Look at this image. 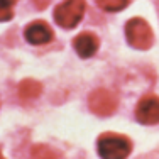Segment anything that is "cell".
I'll return each mask as SVG.
<instances>
[{"label": "cell", "instance_id": "1", "mask_svg": "<svg viewBox=\"0 0 159 159\" xmlns=\"http://www.w3.org/2000/svg\"><path fill=\"white\" fill-rule=\"evenodd\" d=\"M97 149L102 159H127L132 151V144L125 135L105 132L98 137Z\"/></svg>", "mask_w": 159, "mask_h": 159}, {"label": "cell", "instance_id": "2", "mask_svg": "<svg viewBox=\"0 0 159 159\" xmlns=\"http://www.w3.org/2000/svg\"><path fill=\"white\" fill-rule=\"evenodd\" d=\"M125 37L132 48L141 49V51H146L154 44L152 29L147 24V20L141 17H134L125 24Z\"/></svg>", "mask_w": 159, "mask_h": 159}, {"label": "cell", "instance_id": "3", "mask_svg": "<svg viewBox=\"0 0 159 159\" xmlns=\"http://www.w3.org/2000/svg\"><path fill=\"white\" fill-rule=\"evenodd\" d=\"M86 10L85 0H63L54 9V20L63 29H73L83 19Z\"/></svg>", "mask_w": 159, "mask_h": 159}, {"label": "cell", "instance_id": "4", "mask_svg": "<svg viewBox=\"0 0 159 159\" xmlns=\"http://www.w3.org/2000/svg\"><path fill=\"white\" fill-rule=\"evenodd\" d=\"M90 110L100 117H108L117 110V97L105 88H98L88 98Z\"/></svg>", "mask_w": 159, "mask_h": 159}, {"label": "cell", "instance_id": "5", "mask_svg": "<svg viewBox=\"0 0 159 159\" xmlns=\"http://www.w3.org/2000/svg\"><path fill=\"white\" fill-rule=\"evenodd\" d=\"M135 119L144 125L159 124V97L147 95L135 105Z\"/></svg>", "mask_w": 159, "mask_h": 159}, {"label": "cell", "instance_id": "6", "mask_svg": "<svg viewBox=\"0 0 159 159\" xmlns=\"http://www.w3.org/2000/svg\"><path fill=\"white\" fill-rule=\"evenodd\" d=\"M24 37L27 43L34 44V46H41V44H46L52 39V31L44 20H34L25 25Z\"/></svg>", "mask_w": 159, "mask_h": 159}, {"label": "cell", "instance_id": "7", "mask_svg": "<svg viewBox=\"0 0 159 159\" xmlns=\"http://www.w3.org/2000/svg\"><path fill=\"white\" fill-rule=\"evenodd\" d=\"M98 37L93 32H81L75 37L73 41V48L76 51V54L80 58L86 59V58H92L93 54L98 51Z\"/></svg>", "mask_w": 159, "mask_h": 159}, {"label": "cell", "instance_id": "8", "mask_svg": "<svg viewBox=\"0 0 159 159\" xmlns=\"http://www.w3.org/2000/svg\"><path fill=\"white\" fill-rule=\"evenodd\" d=\"M41 90H43V86L36 80H24L19 85V95L22 98H25V100L27 98H36V97H39Z\"/></svg>", "mask_w": 159, "mask_h": 159}, {"label": "cell", "instance_id": "9", "mask_svg": "<svg viewBox=\"0 0 159 159\" xmlns=\"http://www.w3.org/2000/svg\"><path fill=\"white\" fill-rule=\"evenodd\" d=\"M95 3L105 12H119L129 5V0H95Z\"/></svg>", "mask_w": 159, "mask_h": 159}, {"label": "cell", "instance_id": "10", "mask_svg": "<svg viewBox=\"0 0 159 159\" xmlns=\"http://www.w3.org/2000/svg\"><path fill=\"white\" fill-rule=\"evenodd\" d=\"M14 5L16 0H0V20L7 22L14 17Z\"/></svg>", "mask_w": 159, "mask_h": 159}, {"label": "cell", "instance_id": "11", "mask_svg": "<svg viewBox=\"0 0 159 159\" xmlns=\"http://www.w3.org/2000/svg\"><path fill=\"white\" fill-rule=\"evenodd\" d=\"M32 159H58V154L46 146H36L31 152Z\"/></svg>", "mask_w": 159, "mask_h": 159}, {"label": "cell", "instance_id": "12", "mask_svg": "<svg viewBox=\"0 0 159 159\" xmlns=\"http://www.w3.org/2000/svg\"><path fill=\"white\" fill-rule=\"evenodd\" d=\"M32 2H34V7H36V9L43 10V9H46V7L49 5L51 0H32Z\"/></svg>", "mask_w": 159, "mask_h": 159}, {"label": "cell", "instance_id": "13", "mask_svg": "<svg viewBox=\"0 0 159 159\" xmlns=\"http://www.w3.org/2000/svg\"><path fill=\"white\" fill-rule=\"evenodd\" d=\"M2 159H3V157H2Z\"/></svg>", "mask_w": 159, "mask_h": 159}]
</instances>
